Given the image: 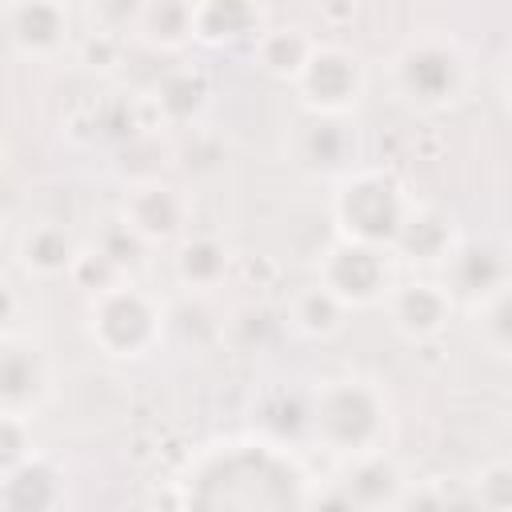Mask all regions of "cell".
<instances>
[{"instance_id":"6da1fadb","label":"cell","mask_w":512,"mask_h":512,"mask_svg":"<svg viewBox=\"0 0 512 512\" xmlns=\"http://www.w3.org/2000/svg\"><path fill=\"white\" fill-rule=\"evenodd\" d=\"M308 428L328 452H340L348 460L388 452L384 444L392 436V404L372 380H324L308 400Z\"/></svg>"},{"instance_id":"7a4b0ae2","label":"cell","mask_w":512,"mask_h":512,"mask_svg":"<svg viewBox=\"0 0 512 512\" xmlns=\"http://www.w3.org/2000/svg\"><path fill=\"white\" fill-rule=\"evenodd\" d=\"M412 204L416 200L408 196V188L400 184L396 172H384V168H352L336 184L332 216H336L340 236L392 252L396 240H400V228H404V220L412 212Z\"/></svg>"},{"instance_id":"3957f363","label":"cell","mask_w":512,"mask_h":512,"mask_svg":"<svg viewBox=\"0 0 512 512\" xmlns=\"http://www.w3.org/2000/svg\"><path fill=\"white\" fill-rule=\"evenodd\" d=\"M392 88L404 104L420 112H440L456 104L468 88V60L456 40L440 32L412 36L392 56Z\"/></svg>"},{"instance_id":"277c9868","label":"cell","mask_w":512,"mask_h":512,"mask_svg":"<svg viewBox=\"0 0 512 512\" xmlns=\"http://www.w3.org/2000/svg\"><path fill=\"white\" fill-rule=\"evenodd\" d=\"M88 340L116 360H140L148 356L164 336V308L136 284L120 280L116 288L88 296L84 308Z\"/></svg>"},{"instance_id":"5b68a950","label":"cell","mask_w":512,"mask_h":512,"mask_svg":"<svg viewBox=\"0 0 512 512\" xmlns=\"http://www.w3.org/2000/svg\"><path fill=\"white\" fill-rule=\"evenodd\" d=\"M388 256L392 252H384V248L336 236L316 264V280L328 292H336L348 308H368V304L388 300V292H392V260Z\"/></svg>"},{"instance_id":"8992f818","label":"cell","mask_w":512,"mask_h":512,"mask_svg":"<svg viewBox=\"0 0 512 512\" xmlns=\"http://www.w3.org/2000/svg\"><path fill=\"white\" fill-rule=\"evenodd\" d=\"M292 88L304 100V108H312V116H348L364 100L368 72L352 48L316 44V52L308 56V64Z\"/></svg>"},{"instance_id":"52a82bcc","label":"cell","mask_w":512,"mask_h":512,"mask_svg":"<svg viewBox=\"0 0 512 512\" xmlns=\"http://www.w3.org/2000/svg\"><path fill=\"white\" fill-rule=\"evenodd\" d=\"M508 284H512V252L492 236H460V244L444 260V288L452 292V300H464L468 308L484 304Z\"/></svg>"},{"instance_id":"ba28073f","label":"cell","mask_w":512,"mask_h":512,"mask_svg":"<svg viewBox=\"0 0 512 512\" xmlns=\"http://www.w3.org/2000/svg\"><path fill=\"white\" fill-rule=\"evenodd\" d=\"M0 20L8 48L24 60H52L72 44V12L56 0H8Z\"/></svg>"},{"instance_id":"9c48e42d","label":"cell","mask_w":512,"mask_h":512,"mask_svg":"<svg viewBox=\"0 0 512 512\" xmlns=\"http://www.w3.org/2000/svg\"><path fill=\"white\" fill-rule=\"evenodd\" d=\"M52 392V364L36 340L8 332L0 340V404L4 412L32 416Z\"/></svg>"},{"instance_id":"30bf717a","label":"cell","mask_w":512,"mask_h":512,"mask_svg":"<svg viewBox=\"0 0 512 512\" xmlns=\"http://www.w3.org/2000/svg\"><path fill=\"white\" fill-rule=\"evenodd\" d=\"M120 220L152 248V244H168L184 232L188 224V200L164 184V180H136L128 192H124V204H120Z\"/></svg>"},{"instance_id":"8fae6325","label":"cell","mask_w":512,"mask_h":512,"mask_svg":"<svg viewBox=\"0 0 512 512\" xmlns=\"http://www.w3.org/2000/svg\"><path fill=\"white\" fill-rule=\"evenodd\" d=\"M388 320L392 328L412 340V344H424V340H436L452 312H456V300L452 292L440 284V280H404V284H392L388 292Z\"/></svg>"},{"instance_id":"7c38bea8","label":"cell","mask_w":512,"mask_h":512,"mask_svg":"<svg viewBox=\"0 0 512 512\" xmlns=\"http://www.w3.org/2000/svg\"><path fill=\"white\" fill-rule=\"evenodd\" d=\"M408 484H404V472L400 464L388 456V452H368V456H356L340 480V496L352 504V512H384V508H396L404 500Z\"/></svg>"},{"instance_id":"4fadbf2b","label":"cell","mask_w":512,"mask_h":512,"mask_svg":"<svg viewBox=\"0 0 512 512\" xmlns=\"http://www.w3.org/2000/svg\"><path fill=\"white\" fill-rule=\"evenodd\" d=\"M456 244H460V236H456L452 216L444 208H436V204H420L416 200L392 252L412 260V264H440L444 268V260L452 256Z\"/></svg>"},{"instance_id":"5bb4252c","label":"cell","mask_w":512,"mask_h":512,"mask_svg":"<svg viewBox=\"0 0 512 512\" xmlns=\"http://www.w3.org/2000/svg\"><path fill=\"white\" fill-rule=\"evenodd\" d=\"M80 256V240L60 220H36L16 240V260L28 276H72V264Z\"/></svg>"},{"instance_id":"9a60e30c","label":"cell","mask_w":512,"mask_h":512,"mask_svg":"<svg viewBox=\"0 0 512 512\" xmlns=\"http://www.w3.org/2000/svg\"><path fill=\"white\" fill-rule=\"evenodd\" d=\"M64 496V480H60V468L32 452L24 464L8 468L4 480H0V500H4V512H52Z\"/></svg>"},{"instance_id":"2e32d148","label":"cell","mask_w":512,"mask_h":512,"mask_svg":"<svg viewBox=\"0 0 512 512\" xmlns=\"http://www.w3.org/2000/svg\"><path fill=\"white\" fill-rule=\"evenodd\" d=\"M192 28L200 44H236V40H260L268 28V12L260 4L244 0H204L192 4Z\"/></svg>"},{"instance_id":"e0dca14e","label":"cell","mask_w":512,"mask_h":512,"mask_svg":"<svg viewBox=\"0 0 512 512\" xmlns=\"http://www.w3.org/2000/svg\"><path fill=\"white\" fill-rule=\"evenodd\" d=\"M208 92H212V84L196 64H172L156 76V84L148 92V104H152L160 124H188L204 112Z\"/></svg>"},{"instance_id":"ac0fdd59","label":"cell","mask_w":512,"mask_h":512,"mask_svg":"<svg viewBox=\"0 0 512 512\" xmlns=\"http://www.w3.org/2000/svg\"><path fill=\"white\" fill-rule=\"evenodd\" d=\"M316 44L320 40L300 24H268L264 36L252 44V60H256L260 72L296 84V76L304 72L308 56L316 52Z\"/></svg>"},{"instance_id":"d6986e66","label":"cell","mask_w":512,"mask_h":512,"mask_svg":"<svg viewBox=\"0 0 512 512\" xmlns=\"http://www.w3.org/2000/svg\"><path fill=\"white\" fill-rule=\"evenodd\" d=\"M232 252L216 236H184L172 256V272L188 292H208L228 276Z\"/></svg>"},{"instance_id":"ffe728a7","label":"cell","mask_w":512,"mask_h":512,"mask_svg":"<svg viewBox=\"0 0 512 512\" xmlns=\"http://www.w3.org/2000/svg\"><path fill=\"white\" fill-rule=\"evenodd\" d=\"M132 36L144 40L156 52H180L184 44L196 40L192 28V4H176V0H160V4H140Z\"/></svg>"},{"instance_id":"44dd1931","label":"cell","mask_w":512,"mask_h":512,"mask_svg":"<svg viewBox=\"0 0 512 512\" xmlns=\"http://www.w3.org/2000/svg\"><path fill=\"white\" fill-rule=\"evenodd\" d=\"M348 312H352V308H348L336 292H328L320 280H312L308 288H300V292L292 296V304H288L292 328L304 332V336H312V340L336 336V332L348 324Z\"/></svg>"},{"instance_id":"7402d4cb","label":"cell","mask_w":512,"mask_h":512,"mask_svg":"<svg viewBox=\"0 0 512 512\" xmlns=\"http://www.w3.org/2000/svg\"><path fill=\"white\" fill-rule=\"evenodd\" d=\"M300 156L324 172L348 168L356 160V132L348 128L344 116H312L300 136Z\"/></svg>"},{"instance_id":"603a6c76","label":"cell","mask_w":512,"mask_h":512,"mask_svg":"<svg viewBox=\"0 0 512 512\" xmlns=\"http://www.w3.org/2000/svg\"><path fill=\"white\" fill-rule=\"evenodd\" d=\"M472 316H476V332H480V340H484L496 356L512 360V284H508L504 292L488 296L484 304H476Z\"/></svg>"},{"instance_id":"cb8c5ba5","label":"cell","mask_w":512,"mask_h":512,"mask_svg":"<svg viewBox=\"0 0 512 512\" xmlns=\"http://www.w3.org/2000/svg\"><path fill=\"white\" fill-rule=\"evenodd\" d=\"M472 500L480 512H512V460H492L472 480Z\"/></svg>"},{"instance_id":"d4e9b609","label":"cell","mask_w":512,"mask_h":512,"mask_svg":"<svg viewBox=\"0 0 512 512\" xmlns=\"http://www.w3.org/2000/svg\"><path fill=\"white\" fill-rule=\"evenodd\" d=\"M72 280H76L88 296H100V292L116 288V284L124 280V272H120V264H116V260H108V256L92 244V248H80L76 264H72Z\"/></svg>"},{"instance_id":"484cf974","label":"cell","mask_w":512,"mask_h":512,"mask_svg":"<svg viewBox=\"0 0 512 512\" xmlns=\"http://www.w3.org/2000/svg\"><path fill=\"white\" fill-rule=\"evenodd\" d=\"M120 48H124L120 32H108V28H92V32H84V36L76 40V56H80V64L92 68V72L116 68V64H120Z\"/></svg>"},{"instance_id":"4316f807","label":"cell","mask_w":512,"mask_h":512,"mask_svg":"<svg viewBox=\"0 0 512 512\" xmlns=\"http://www.w3.org/2000/svg\"><path fill=\"white\" fill-rule=\"evenodd\" d=\"M32 456V416L4 412L0 416V468H16Z\"/></svg>"},{"instance_id":"83f0119b","label":"cell","mask_w":512,"mask_h":512,"mask_svg":"<svg viewBox=\"0 0 512 512\" xmlns=\"http://www.w3.org/2000/svg\"><path fill=\"white\" fill-rule=\"evenodd\" d=\"M96 248H100L108 260H116V264H120V272H124L128 264H136V260L144 256V248H148V244H144V240H140V236H136V232H132V228H128V224L116 216V220H112V224L100 232Z\"/></svg>"},{"instance_id":"f1b7e54d","label":"cell","mask_w":512,"mask_h":512,"mask_svg":"<svg viewBox=\"0 0 512 512\" xmlns=\"http://www.w3.org/2000/svg\"><path fill=\"white\" fill-rule=\"evenodd\" d=\"M396 508H400V512H448V508H452V500H448L440 488L424 484V488H408V492H404V500H400Z\"/></svg>"},{"instance_id":"f546056e","label":"cell","mask_w":512,"mask_h":512,"mask_svg":"<svg viewBox=\"0 0 512 512\" xmlns=\"http://www.w3.org/2000/svg\"><path fill=\"white\" fill-rule=\"evenodd\" d=\"M504 100L512 104V60H508V68H504Z\"/></svg>"}]
</instances>
